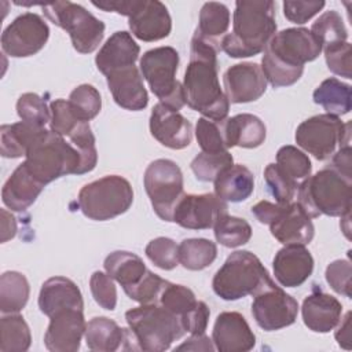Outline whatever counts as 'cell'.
Masks as SVG:
<instances>
[{
  "label": "cell",
  "instance_id": "cell-50",
  "mask_svg": "<svg viewBox=\"0 0 352 352\" xmlns=\"http://www.w3.org/2000/svg\"><path fill=\"white\" fill-rule=\"evenodd\" d=\"M166 283L168 280L147 270L140 282L132 286L131 289L125 290V294L131 300L138 301L140 304H158L161 292Z\"/></svg>",
  "mask_w": 352,
  "mask_h": 352
},
{
  "label": "cell",
  "instance_id": "cell-32",
  "mask_svg": "<svg viewBox=\"0 0 352 352\" xmlns=\"http://www.w3.org/2000/svg\"><path fill=\"white\" fill-rule=\"evenodd\" d=\"M45 128L25 121L6 124L0 128V153L4 158L26 157L32 143Z\"/></svg>",
  "mask_w": 352,
  "mask_h": 352
},
{
  "label": "cell",
  "instance_id": "cell-54",
  "mask_svg": "<svg viewBox=\"0 0 352 352\" xmlns=\"http://www.w3.org/2000/svg\"><path fill=\"white\" fill-rule=\"evenodd\" d=\"M326 3L323 0H309V1H300V0H286L283 1V14L286 19L293 23L302 25L308 22L312 16H315Z\"/></svg>",
  "mask_w": 352,
  "mask_h": 352
},
{
  "label": "cell",
  "instance_id": "cell-39",
  "mask_svg": "<svg viewBox=\"0 0 352 352\" xmlns=\"http://www.w3.org/2000/svg\"><path fill=\"white\" fill-rule=\"evenodd\" d=\"M311 33L320 43L322 50L330 45L345 43L348 38V30L344 25L341 15L334 11L323 12L311 26Z\"/></svg>",
  "mask_w": 352,
  "mask_h": 352
},
{
  "label": "cell",
  "instance_id": "cell-27",
  "mask_svg": "<svg viewBox=\"0 0 352 352\" xmlns=\"http://www.w3.org/2000/svg\"><path fill=\"white\" fill-rule=\"evenodd\" d=\"M38 308L48 318L55 312L67 308L84 309L81 290L69 278L52 276L41 285L38 294Z\"/></svg>",
  "mask_w": 352,
  "mask_h": 352
},
{
  "label": "cell",
  "instance_id": "cell-59",
  "mask_svg": "<svg viewBox=\"0 0 352 352\" xmlns=\"http://www.w3.org/2000/svg\"><path fill=\"white\" fill-rule=\"evenodd\" d=\"M338 327L336 330V340L344 349H351V312H346L342 319H340Z\"/></svg>",
  "mask_w": 352,
  "mask_h": 352
},
{
  "label": "cell",
  "instance_id": "cell-41",
  "mask_svg": "<svg viewBox=\"0 0 352 352\" xmlns=\"http://www.w3.org/2000/svg\"><path fill=\"white\" fill-rule=\"evenodd\" d=\"M264 180L270 192L276 199V204L287 205L293 202L300 183L292 179L278 164H268L265 166Z\"/></svg>",
  "mask_w": 352,
  "mask_h": 352
},
{
  "label": "cell",
  "instance_id": "cell-10",
  "mask_svg": "<svg viewBox=\"0 0 352 352\" xmlns=\"http://www.w3.org/2000/svg\"><path fill=\"white\" fill-rule=\"evenodd\" d=\"M297 146L312 154L316 160L324 161L342 146L349 144L351 122H342L331 114H318L302 121L294 135Z\"/></svg>",
  "mask_w": 352,
  "mask_h": 352
},
{
  "label": "cell",
  "instance_id": "cell-52",
  "mask_svg": "<svg viewBox=\"0 0 352 352\" xmlns=\"http://www.w3.org/2000/svg\"><path fill=\"white\" fill-rule=\"evenodd\" d=\"M322 51H324V59L331 73L345 77L348 80L352 78V72H351L352 47L348 41L326 47Z\"/></svg>",
  "mask_w": 352,
  "mask_h": 352
},
{
  "label": "cell",
  "instance_id": "cell-29",
  "mask_svg": "<svg viewBox=\"0 0 352 352\" xmlns=\"http://www.w3.org/2000/svg\"><path fill=\"white\" fill-rule=\"evenodd\" d=\"M221 129L227 148L235 146L256 148L264 143L267 136L264 122L257 116L248 113L221 120Z\"/></svg>",
  "mask_w": 352,
  "mask_h": 352
},
{
  "label": "cell",
  "instance_id": "cell-2",
  "mask_svg": "<svg viewBox=\"0 0 352 352\" xmlns=\"http://www.w3.org/2000/svg\"><path fill=\"white\" fill-rule=\"evenodd\" d=\"M275 33L274 1L239 0L235 3L232 32L221 37L220 50L231 58L254 56L264 52Z\"/></svg>",
  "mask_w": 352,
  "mask_h": 352
},
{
  "label": "cell",
  "instance_id": "cell-47",
  "mask_svg": "<svg viewBox=\"0 0 352 352\" xmlns=\"http://www.w3.org/2000/svg\"><path fill=\"white\" fill-rule=\"evenodd\" d=\"M144 253L155 267L165 271H170L179 264V245L166 236L151 239L147 243Z\"/></svg>",
  "mask_w": 352,
  "mask_h": 352
},
{
  "label": "cell",
  "instance_id": "cell-4",
  "mask_svg": "<svg viewBox=\"0 0 352 352\" xmlns=\"http://www.w3.org/2000/svg\"><path fill=\"white\" fill-rule=\"evenodd\" d=\"M138 351L164 352L186 331L180 318L160 304H142L125 312Z\"/></svg>",
  "mask_w": 352,
  "mask_h": 352
},
{
  "label": "cell",
  "instance_id": "cell-58",
  "mask_svg": "<svg viewBox=\"0 0 352 352\" xmlns=\"http://www.w3.org/2000/svg\"><path fill=\"white\" fill-rule=\"evenodd\" d=\"M279 208H280V204L260 201L254 206H252V213L261 224H270L272 219L276 216Z\"/></svg>",
  "mask_w": 352,
  "mask_h": 352
},
{
  "label": "cell",
  "instance_id": "cell-55",
  "mask_svg": "<svg viewBox=\"0 0 352 352\" xmlns=\"http://www.w3.org/2000/svg\"><path fill=\"white\" fill-rule=\"evenodd\" d=\"M209 307L204 301H197V304L180 318L182 326L186 333L190 334H202L205 333L209 322Z\"/></svg>",
  "mask_w": 352,
  "mask_h": 352
},
{
  "label": "cell",
  "instance_id": "cell-13",
  "mask_svg": "<svg viewBox=\"0 0 352 352\" xmlns=\"http://www.w3.org/2000/svg\"><path fill=\"white\" fill-rule=\"evenodd\" d=\"M50 37L47 22L34 12L16 16L1 34V50L12 58H26L44 48Z\"/></svg>",
  "mask_w": 352,
  "mask_h": 352
},
{
  "label": "cell",
  "instance_id": "cell-6",
  "mask_svg": "<svg viewBox=\"0 0 352 352\" xmlns=\"http://www.w3.org/2000/svg\"><path fill=\"white\" fill-rule=\"evenodd\" d=\"M271 279L260 258L249 250L231 253L213 276V292L226 301L254 296Z\"/></svg>",
  "mask_w": 352,
  "mask_h": 352
},
{
  "label": "cell",
  "instance_id": "cell-46",
  "mask_svg": "<svg viewBox=\"0 0 352 352\" xmlns=\"http://www.w3.org/2000/svg\"><path fill=\"white\" fill-rule=\"evenodd\" d=\"M197 301L198 300L195 298V294L191 289L183 285L168 282L161 292L158 304L182 318L197 304Z\"/></svg>",
  "mask_w": 352,
  "mask_h": 352
},
{
  "label": "cell",
  "instance_id": "cell-15",
  "mask_svg": "<svg viewBox=\"0 0 352 352\" xmlns=\"http://www.w3.org/2000/svg\"><path fill=\"white\" fill-rule=\"evenodd\" d=\"M227 202L212 192L184 194L173 210V220L187 230H206L227 213Z\"/></svg>",
  "mask_w": 352,
  "mask_h": 352
},
{
  "label": "cell",
  "instance_id": "cell-31",
  "mask_svg": "<svg viewBox=\"0 0 352 352\" xmlns=\"http://www.w3.org/2000/svg\"><path fill=\"white\" fill-rule=\"evenodd\" d=\"M103 265L106 274L113 278V280H117L124 292L139 283L147 272L143 260L138 254L126 250L111 252L104 258Z\"/></svg>",
  "mask_w": 352,
  "mask_h": 352
},
{
  "label": "cell",
  "instance_id": "cell-34",
  "mask_svg": "<svg viewBox=\"0 0 352 352\" xmlns=\"http://www.w3.org/2000/svg\"><path fill=\"white\" fill-rule=\"evenodd\" d=\"M30 286L26 276L18 271H6L0 276V311L18 314L28 304Z\"/></svg>",
  "mask_w": 352,
  "mask_h": 352
},
{
  "label": "cell",
  "instance_id": "cell-49",
  "mask_svg": "<svg viewBox=\"0 0 352 352\" xmlns=\"http://www.w3.org/2000/svg\"><path fill=\"white\" fill-rule=\"evenodd\" d=\"M195 138L205 153H220L228 150L224 142L221 121H213L205 117L198 118L195 125Z\"/></svg>",
  "mask_w": 352,
  "mask_h": 352
},
{
  "label": "cell",
  "instance_id": "cell-37",
  "mask_svg": "<svg viewBox=\"0 0 352 352\" xmlns=\"http://www.w3.org/2000/svg\"><path fill=\"white\" fill-rule=\"evenodd\" d=\"M230 26V11L227 6L217 1L205 3L199 11L198 32L202 37L220 43L217 38L226 36Z\"/></svg>",
  "mask_w": 352,
  "mask_h": 352
},
{
  "label": "cell",
  "instance_id": "cell-7",
  "mask_svg": "<svg viewBox=\"0 0 352 352\" xmlns=\"http://www.w3.org/2000/svg\"><path fill=\"white\" fill-rule=\"evenodd\" d=\"M132 202V186L118 175H107L85 184L77 197L82 214L95 221H106L125 213Z\"/></svg>",
  "mask_w": 352,
  "mask_h": 352
},
{
  "label": "cell",
  "instance_id": "cell-9",
  "mask_svg": "<svg viewBox=\"0 0 352 352\" xmlns=\"http://www.w3.org/2000/svg\"><path fill=\"white\" fill-rule=\"evenodd\" d=\"M179 60V52L173 47H157L146 51L139 65L151 92L161 103L177 111L186 104L183 84L176 80Z\"/></svg>",
  "mask_w": 352,
  "mask_h": 352
},
{
  "label": "cell",
  "instance_id": "cell-60",
  "mask_svg": "<svg viewBox=\"0 0 352 352\" xmlns=\"http://www.w3.org/2000/svg\"><path fill=\"white\" fill-rule=\"evenodd\" d=\"M0 214H1V236H0V241H1V243H4V242H7V241H10L15 236V234H16V220L6 209H1Z\"/></svg>",
  "mask_w": 352,
  "mask_h": 352
},
{
  "label": "cell",
  "instance_id": "cell-23",
  "mask_svg": "<svg viewBox=\"0 0 352 352\" xmlns=\"http://www.w3.org/2000/svg\"><path fill=\"white\" fill-rule=\"evenodd\" d=\"M275 279L285 287L301 286L314 271V257L304 245H285L272 261Z\"/></svg>",
  "mask_w": 352,
  "mask_h": 352
},
{
  "label": "cell",
  "instance_id": "cell-20",
  "mask_svg": "<svg viewBox=\"0 0 352 352\" xmlns=\"http://www.w3.org/2000/svg\"><path fill=\"white\" fill-rule=\"evenodd\" d=\"M272 236L282 245H308L315 235L312 219L298 202L280 205L268 224Z\"/></svg>",
  "mask_w": 352,
  "mask_h": 352
},
{
  "label": "cell",
  "instance_id": "cell-1",
  "mask_svg": "<svg viewBox=\"0 0 352 352\" xmlns=\"http://www.w3.org/2000/svg\"><path fill=\"white\" fill-rule=\"evenodd\" d=\"M219 51L220 43L208 40L195 32L191 38L190 62L183 80L186 104L213 121L227 118L230 110L228 98L219 82Z\"/></svg>",
  "mask_w": 352,
  "mask_h": 352
},
{
  "label": "cell",
  "instance_id": "cell-5",
  "mask_svg": "<svg viewBox=\"0 0 352 352\" xmlns=\"http://www.w3.org/2000/svg\"><path fill=\"white\" fill-rule=\"evenodd\" d=\"M23 162L37 180L48 184L66 175H78L81 155L63 136L44 129L29 147Z\"/></svg>",
  "mask_w": 352,
  "mask_h": 352
},
{
  "label": "cell",
  "instance_id": "cell-26",
  "mask_svg": "<svg viewBox=\"0 0 352 352\" xmlns=\"http://www.w3.org/2000/svg\"><path fill=\"white\" fill-rule=\"evenodd\" d=\"M44 187L45 184L37 180L30 173L26 164L22 162L15 168L3 186V204L14 212H25L36 202Z\"/></svg>",
  "mask_w": 352,
  "mask_h": 352
},
{
  "label": "cell",
  "instance_id": "cell-30",
  "mask_svg": "<svg viewBox=\"0 0 352 352\" xmlns=\"http://www.w3.org/2000/svg\"><path fill=\"white\" fill-rule=\"evenodd\" d=\"M214 195L224 202H242L254 190V176L242 164L226 168L214 179Z\"/></svg>",
  "mask_w": 352,
  "mask_h": 352
},
{
  "label": "cell",
  "instance_id": "cell-11",
  "mask_svg": "<svg viewBox=\"0 0 352 352\" xmlns=\"http://www.w3.org/2000/svg\"><path fill=\"white\" fill-rule=\"evenodd\" d=\"M143 184L157 216L164 221H172L173 210L184 195L183 173L179 165L166 158L150 162L144 170Z\"/></svg>",
  "mask_w": 352,
  "mask_h": 352
},
{
  "label": "cell",
  "instance_id": "cell-24",
  "mask_svg": "<svg viewBox=\"0 0 352 352\" xmlns=\"http://www.w3.org/2000/svg\"><path fill=\"white\" fill-rule=\"evenodd\" d=\"M85 342L95 352H114L118 349L138 351L135 338L129 329L120 327L106 316L92 318L85 327Z\"/></svg>",
  "mask_w": 352,
  "mask_h": 352
},
{
  "label": "cell",
  "instance_id": "cell-28",
  "mask_svg": "<svg viewBox=\"0 0 352 352\" xmlns=\"http://www.w3.org/2000/svg\"><path fill=\"white\" fill-rule=\"evenodd\" d=\"M140 54V48L125 30L114 32L99 50L95 56L96 67L107 76L110 72L135 65Z\"/></svg>",
  "mask_w": 352,
  "mask_h": 352
},
{
  "label": "cell",
  "instance_id": "cell-12",
  "mask_svg": "<svg viewBox=\"0 0 352 352\" xmlns=\"http://www.w3.org/2000/svg\"><path fill=\"white\" fill-rule=\"evenodd\" d=\"M298 302L283 289L270 280L260 289L252 302V315L265 331H275L293 324L297 319Z\"/></svg>",
  "mask_w": 352,
  "mask_h": 352
},
{
  "label": "cell",
  "instance_id": "cell-57",
  "mask_svg": "<svg viewBox=\"0 0 352 352\" xmlns=\"http://www.w3.org/2000/svg\"><path fill=\"white\" fill-rule=\"evenodd\" d=\"M214 349L216 348H214L213 341L208 336H205V333L191 334V337L186 342L176 346V351H208V352H212Z\"/></svg>",
  "mask_w": 352,
  "mask_h": 352
},
{
  "label": "cell",
  "instance_id": "cell-44",
  "mask_svg": "<svg viewBox=\"0 0 352 352\" xmlns=\"http://www.w3.org/2000/svg\"><path fill=\"white\" fill-rule=\"evenodd\" d=\"M51 109V121L50 128L52 132L63 136L70 138L84 122L73 110L69 100L65 99H55L50 103Z\"/></svg>",
  "mask_w": 352,
  "mask_h": 352
},
{
  "label": "cell",
  "instance_id": "cell-43",
  "mask_svg": "<svg viewBox=\"0 0 352 352\" xmlns=\"http://www.w3.org/2000/svg\"><path fill=\"white\" fill-rule=\"evenodd\" d=\"M69 103L74 113L84 121L95 118L102 109V98L99 91L91 84L76 87L69 95Z\"/></svg>",
  "mask_w": 352,
  "mask_h": 352
},
{
  "label": "cell",
  "instance_id": "cell-36",
  "mask_svg": "<svg viewBox=\"0 0 352 352\" xmlns=\"http://www.w3.org/2000/svg\"><path fill=\"white\" fill-rule=\"evenodd\" d=\"M217 257V246L205 238L183 239L179 245V264L190 271L209 267Z\"/></svg>",
  "mask_w": 352,
  "mask_h": 352
},
{
  "label": "cell",
  "instance_id": "cell-40",
  "mask_svg": "<svg viewBox=\"0 0 352 352\" xmlns=\"http://www.w3.org/2000/svg\"><path fill=\"white\" fill-rule=\"evenodd\" d=\"M231 165H234V158L228 150L220 153L201 151L191 161L190 168L199 182H214L219 173Z\"/></svg>",
  "mask_w": 352,
  "mask_h": 352
},
{
  "label": "cell",
  "instance_id": "cell-22",
  "mask_svg": "<svg viewBox=\"0 0 352 352\" xmlns=\"http://www.w3.org/2000/svg\"><path fill=\"white\" fill-rule=\"evenodd\" d=\"M106 81L114 102L120 107L139 111L147 106L148 95L143 84V76L135 65L110 72Z\"/></svg>",
  "mask_w": 352,
  "mask_h": 352
},
{
  "label": "cell",
  "instance_id": "cell-25",
  "mask_svg": "<svg viewBox=\"0 0 352 352\" xmlns=\"http://www.w3.org/2000/svg\"><path fill=\"white\" fill-rule=\"evenodd\" d=\"M342 314V304L331 294L314 287L301 307V315L304 324L315 333H329L333 330Z\"/></svg>",
  "mask_w": 352,
  "mask_h": 352
},
{
  "label": "cell",
  "instance_id": "cell-35",
  "mask_svg": "<svg viewBox=\"0 0 352 352\" xmlns=\"http://www.w3.org/2000/svg\"><path fill=\"white\" fill-rule=\"evenodd\" d=\"M0 351L25 352L30 348V329L19 314H4L0 320Z\"/></svg>",
  "mask_w": 352,
  "mask_h": 352
},
{
  "label": "cell",
  "instance_id": "cell-19",
  "mask_svg": "<svg viewBox=\"0 0 352 352\" xmlns=\"http://www.w3.org/2000/svg\"><path fill=\"white\" fill-rule=\"evenodd\" d=\"M150 132L162 146L182 150L192 140V125L177 110L164 103H157L150 116Z\"/></svg>",
  "mask_w": 352,
  "mask_h": 352
},
{
  "label": "cell",
  "instance_id": "cell-42",
  "mask_svg": "<svg viewBox=\"0 0 352 352\" xmlns=\"http://www.w3.org/2000/svg\"><path fill=\"white\" fill-rule=\"evenodd\" d=\"M276 164L297 183L302 182L312 172L309 157L296 146H282L276 153Z\"/></svg>",
  "mask_w": 352,
  "mask_h": 352
},
{
  "label": "cell",
  "instance_id": "cell-18",
  "mask_svg": "<svg viewBox=\"0 0 352 352\" xmlns=\"http://www.w3.org/2000/svg\"><path fill=\"white\" fill-rule=\"evenodd\" d=\"M224 94L230 103H248L260 99L267 89V80L257 63L242 62L228 67L223 76Z\"/></svg>",
  "mask_w": 352,
  "mask_h": 352
},
{
  "label": "cell",
  "instance_id": "cell-51",
  "mask_svg": "<svg viewBox=\"0 0 352 352\" xmlns=\"http://www.w3.org/2000/svg\"><path fill=\"white\" fill-rule=\"evenodd\" d=\"M89 289L96 304L107 311H114L117 305V289L107 274L95 271L89 278Z\"/></svg>",
  "mask_w": 352,
  "mask_h": 352
},
{
  "label": "cell",
  "instance_id": "cell-8",
  "mask_svg": "<svg viewBox=\"0 0 352 352\" xmlns=\"http://www.w3.org/2000/svg\"><path fill=\"white\" fill-rule=\"evenodd\" d=\"M44 15L69 33L73 48L80 54L94 52L104 37V23L72 1L41 3Z\"/></svg>",
  "mask_w": 352,
  "mask_h": 352
},
{
  "label": "cell",
  "instance_id": "cell-45",
  "mask_svg": "<svg viewBox=\"0 0 352 352\" xmlns=\"http://www.w3.org/2000/svg\"><path fill=\"white\" fill-rule=\"evenodd\" d=\"M18 117L29 124L45 128V124L51 121V109L47 100L37 94H22L16 102Z\"/></svg>",
  "mask_w": 352,
  "mask_h": 352
},
{
  "label": "cell",
  "instance_id": "cell-14",
  "mask_svg": "<svg viewBox=\"0 0 352 352\" xmlns=\"http://www.w3.org/2000/svg\"><path fill=\"white\" fill-rule=\"evenodd\" d=\"M264 52L289 67L304 69L320 55L322 45L307 28H289L275 33Z\"/></svg>",
  "mask_w": 352,
  "mask_h": 352
},
{
  "label": "cell",
  "instance_id": "cell-48",
  "mask_svg": "<svg viewBox=\"0 0 352 352\" xmlns=\"http://www.w3.org/2000/svg\"><path fill=\"white\" fill-rule=\"evenodd\" d=\"M261 70L265 76L267 82H270L274 88L289 87L300 80L304 69L289 67L285 63L274 59L271 55L264 52L261 58Z\"/></svg>",
  "mask_w": 352,
  "mask_h": 352
},
{
  "label": "cell",
  "instance_id": "cell-33",
  "mask_svg": "<svg viewBox=\"0 0 352 352\" xmlns=\"http://www.w3.org/2000/svg\"><path fill=\"white\" fill-rule=\"evenodd\" d=\"M314 102L331 116L348 114L352 109L351 85L342 82L336 77L323 80L314 91Z\"/></svg>",
  "mask_w": 352,
  "mask_h": 352
},
{
  "label": "cell",
  "instance_id": "cell-38",
  "mask_svg": "<svg viewBox=\"0 0 352 352\" xmlns=\"http://www.w3.org/2000/svg\"><path fill=\"white\" fill-rule=\"evenodd\" d=\"M216 241L226 248H238L248 243L252 238L250 224L241 217L224 213L213 226Z\"/></svg>",
  "mask_w": 352,
  "mask_h": 352
},
{
  "label": "cell",
  "instance_id": "cell-53",
  "mask_svg": "<svg viewBox=\"0 0 352 352\" xmlns=\"http://www.w3.org/2000/svg\"><path fill=\"white\" fill-rule=\"evenodd\" d=\"M326 282L330 287L348 298H351V276H352V265L349 260L340 258L331 261L324 272Z\"/></svg>",
  "mask_w": 352,
  "mask_h": 352
},
{
  "label": "cell",
  "instance_id": "cell-21",
  "mask_svg": "<svg viewBox=\"0 0 352 352\" xmlns=\"http://www.w3.org/2000/svg\"><path fill=\"white\" fill-rule=\"evenodd\" d=\"M212 341L220 352H248L254 348L256 336L242 314L227 311L217 315Z\"/></svg>",
  "mask_w": 352,
  "mask_h": 352
},
{
  "label": "cell",
  "instance_id": "cell-17",
  "mask_svg": "<svg viewBox=\"0 0 352 352\" xmlns=\"http://www.w3.org/2000/svg\"><path fill=\"white\" fill-rule=\"evenodd\" d=\"M132 34L142 41H157L169 36L172 19L168 8L158 0H136L128 16Z\"/></svg>",
  "mask_w": 352,
  "mask_h": 352
},
{
  "label": "cell",
  "instance_id": "cell-3",
  "mask_svg": "<svg viewBox=\"0 0 352 352\" xmlns=\"http://www.w3.org/2000/svg\"><path fill=\"white\" fill-rule=\"evenodd\" d=\"M352 180L331 166L304 179L297 187V202L311 219L320 214L341 217L351 212Z\"/></svg>",
  "mask_w": 352,
  "mask_h": 352
},
{
  "label": "cell",
  "instance_id": "cell-16",
  "mask_svg": "<svg viewBox=\"0 0 352 352\" xmlns=\"http://www.w3.org/2000/svg\"><path fill=\"white\" fill-rule=\"evenodd\" d=\"M85 327L84 309L67 308L58 311L50 316L44 345L51 352H76L80 349Z\"/></svg>",
  "mask_w": 352,
  "mask_h": 352
},
{
  "label": "cell",
  "instance_id": "cell-56",
  "mask_svg": "<svg viewBox=\"0 0 352 352\" xmlns=\"http://www.w3.org/2000/svg\"><path fill=\"white\" fill-rule=\"evenodd\" d=\"M351 144L340 147L331 157V162L329 166L336 169L338 173H341L344 177L352 180V173H351V166H352V158H351Z\"/></svg>",
  "mask_w": 352,
  "mask_h": 352
}]
</instances>
